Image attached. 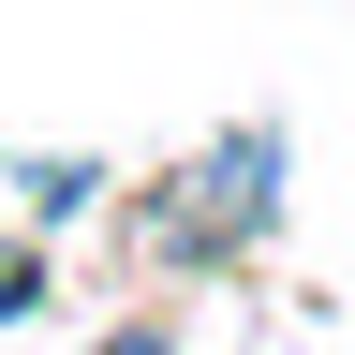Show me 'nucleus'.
I'll use <instances>...</instances> for the list:
<instances>
[{"instance_id":"1","label":"nucleus","mask_w":355,"mask_h":355,"mask_svg":"<svg viewBox=\"0 0 355 355\" xmlns=\"http://www.w3.org/2000/svg\"><path fill=\"white\" fill-rule=\"evenodd\" d=\"M266 163H282L266 133H237V148H207V163H193V193L163 207V237H178V252H237L252 222H266Z\"/></svg>"},{"instance_id":"2","label":"nucleus","mask_w":355,"mask_h":355,"mask_svg":"<svg viewBox=\"0 0 355 355\" xmlns=\"http://www.w3.org/2000/svg\"><path fill=\"white\" fill-rule=\"evenodd\" d=\"M30 296H44V266H30V252H0V311H30Z\"/></svg>"},{"instance_id":"3","label":"nucleus","mask_w":355,"mask_h":355,"mask_svg":"<svg viewBox=\"0 0 355 355\" xmlns=\"http://www.w3.org/2000/svg\"><path fill=\"white\" fill-rule=\"evenodd\" d=\"M119 355H163V340H119Z\"/></svg>"}]
</instances>
